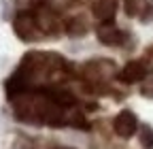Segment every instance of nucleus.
<instances>
[{
  "mask_svg": "<svg viewBox=\"0 0 153 149\" xmlns=\"http://www.w3.org/2000/svg\"><path fill=\"white\" fill-rule=\"evenodd\" d=\"M143 94H145V96H149V98H153V83H149V81H147V83L143 85Z\"/></svg>",
  "mask_w": 153,
  "mask_h": 149,
  "instance_id": "10",
  "label": "nucleus"
},
{
  "mask_svg": "<svg viewBox=\"0 0 153 149\" xmlns=\"http://www.w3.org/2000/svg\"><path fill=\"white\" fill-rule=\"evenodd\" d=\"M115 9H117V0H94V4H91L96 19H100V22H113Z\"/></svg>",
  "mask_w": 153,
  "mask_h": 149,
  "instance_id": "6",
  "label": "nucleus"
},
{
  "mask_svg": "<svg viewBox=\"0 0 153 149\" xmlns=\"http://www.w3.org/2000/svg\"><path fill=\"white\" fill-rule=\"evenodd\" d=\"M140 22H143V24H149V22H153V2H147V4L143 7V13H140Z\"/></svg>",
  "mask_w": 153,
  "mask_h": 149,
  "instance_id": "9",
  "label": "nucleus"
},
{
  "mask_svg": "<svg viewBox=\"0 0 153 149\" xmlns=\"http://www.w3.org/2000/svg\"><path fill=\"white\" fill-rule=\"evenodd\" d=\"M89 32V28H87V24H85V19L83 17H72V19L66 24V34H70V36H85Z\"/></svg>",
  "mask_w": 153,
  "mask_h": 149,
  "instance_id": "7",
  "label": "nucleus"
},
{
  "mask_svg": "<svg viewBox=\"0 0 153 149\" xmlns=\"http://www.w3.org/2000/svg\"><path fill=\"white\" fill-rule=\"evenodd\" d=\"M83 74L91 81H106L115 74V64L111 60H89L83 66Z\"/></svg>",
  "mask_w": 153,
  "mask_h": 149,
  "instance_id": "4",
  "label": "nucleus"
},
{
  "mask_svg": "<svg viewBox=\"0 0 153 149\" xmlns=\"http://www.w3.org/2000/svg\"><path fill=\"white\" fill-rule=\"evenodd\" d=\"M138 139H140V145L145 149H153V128L151 126H143Z\"/></svg>",
  "mask_w": 153,
  "mask_h": 149,
  "instance_id": "8",
  "label": "nucleus"
},
{
  "mask_svg": "<svg viewBox=\"0 0 153 149\" xmlns=\"http://www.w3.org/2000/svg\"><path fill=\"white\" fill-rule=\"evenodd\" d=\"M113 130H115V134L121 136V139H130L136 134V130H138V117L132 113V111H121V113L115 115L113 119Z\"/></svg>",
  "mask_w": 153,
  "mask_h": 149,
  "instance_id": "3",
  "label": "nucleus"
},
{
  "mask_svg": "<svg viewBox=\"0 0 153 149\" xmlns=\"http://www.w3.org/2000/svg\"><path fill=\"white\" fill-rule=\"evenodd\" d=\"M147 72H149V66L143 60H132L121 68L119 79L126 81V83H138V81H143L147 77Z\"/></svg>",
  "mask_w": 153,
  "mask_h": 149,
  "instance_id": "5",
  "label": "nucleus"
},
{
  "mask_svg": "<svg viewBox=\"0 0 153 149\" xmlns=\"http://www.w3.org/2000/svg\"><path fill=\"white\" fill-rule=\"evenodd\" d=\"M96 36H98V41L102 45H108V47H115V45H123L128 34L117 28L113 22H100V26L96 28Z\"/></svg>",
  "mask_w": 153,
  "mask_h": 149,
  "instance_id": "2",
  "label": "nucleus"
},
{
  "mask_svg": "<svg viewBox=\"0 0 153 149\" xmlns=\"http://www.w3.org/2000/svg\"><path fill=\"white\" fill-rule=\"evenodd\" d=\"M13 28H15V34L19 36V39H22V41H28V43L41 41L43 36H45L43 28L38 26L36 13H30V11H22V13H17L15 22H13Z\"/></svg>",
  "mask_w": 153,
  "mask_h": 149,
  "instance_id": "1",
  "label": "nucleus"
}]
</instances>
